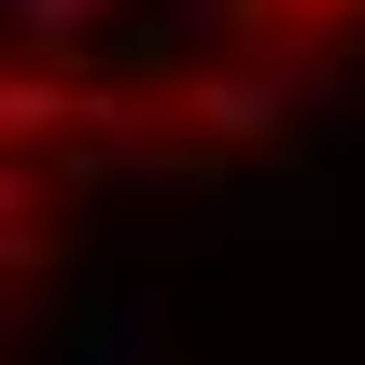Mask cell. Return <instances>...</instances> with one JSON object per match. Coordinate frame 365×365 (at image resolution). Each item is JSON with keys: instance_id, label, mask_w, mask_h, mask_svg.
I'll return each instance as SVG.
<instances>
[{"instance_id": "6da1fadb", "label": "cell", "mask_w": 365, "mask_h": 365, "mask_svg": "<svg viewBox=\"0 0 365 365\" xmlns=\"http://www.w3.org/2000/svg\"><path fill=\"white\" fill-rule=\"evenodd\" d=\"M211 43H281L309 71H337L365 43V0H211Z\"/></svg>"}, {"instance_id": "7a4b0ae2", "label": "cell", "mask_w": 365, "mask_h": 365, "mask_svg": "<svg viewBox=\"0 0 365 365\" xmlns=\"http://www.w3.org/2000/svg\"><path fill=\"white\" fill-rule=\"evenodd\" d=\"M85 29H98V0H14V43H29V56H43V43H85Z\"/></svg>"}]
</instances>
